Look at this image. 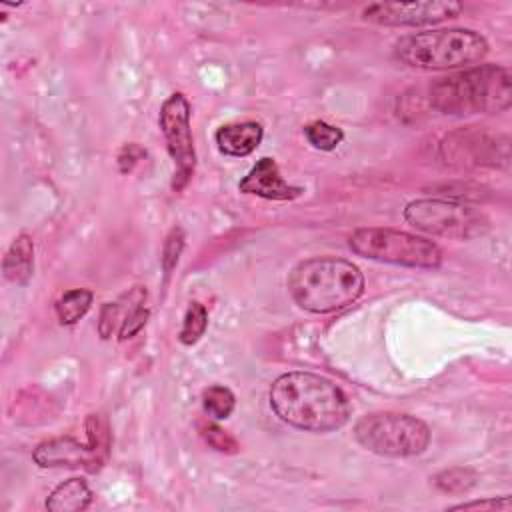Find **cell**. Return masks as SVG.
I'll return each mask as SVG.
<instances>
[{"mask_svg":"<svg viewBox=\"0 0 512 512\" xmlns=\"http://www.w3.org/2000/svg\"><path fill=\"white\" fill-rule=\"evenodd\" d=\"M274 414L304 432H334L352 416V404L344 390L330 378L312 372H286L268 390Z\"/></svg>","mask_w":512,"mask_h":512,"instance_id":"1","label":"cell"},{"mask_svg":"<svg viewBox=\"0 0 512 512\" xmlns=\"http://www.w3.org/2000/svg\"><path fill=\"white\" fill-rule=\"evenodd\" d=\"M428 98L434 110L448 116L500 114L512 104L510 70L500 64L462 68L434 80Z\"/></svg>","mask_w":512,"mask_h":512,"instance_id":"2","label":"cell"},{"mask_svg":"<svg viewBox=\"0 0 512 512\" xmlns=\"http://www.w3.org/2000/svg\"><path fill=\"white\" fill-rule=\"evenodd\" d=\"M286 286L298 308L328 314L354 304L362 296L364 274L350 260L312 256L290 270Z\"/></svg>","mask_w":512,"mask_h":512,"instance_id":"3","label":"cell"},{"mask_svg":"<svg viewBox=\"0 0 512 512\" xmlns=\"http://www.w3.org/2000/svg\"><path fill=\"white\" fill-rule=\"evenodd\" d=\"M488 54L486 38L470 28H440L406 34L394 44V58L418 70L468 68Z\"/></svg>","mask_w":512,"mask_h":512,"instance_id":"4","label":"cell"},{"mask_svg":"<svg viewBox=\"0 0 512 512\" xmlns=\"http://www.w3.org/2000/svg\"><path fill=\"white\" fill-rule=\"evenodd\" d=\"M356 442L378 456L408 458L430 444V428L416 416L400 412H370L354 424Z\"/></svg>","mask_w":512,"mask_h":512,"instance_id":"5","label":"cell"},{"mask_svg":"<svg viewBox=\"0 0 512 512\" xmlns=\"http://www.w3.org/2000/svg\"><path fill=\"white\" fill-rule=\"evenodd\" d=\"M348 246L354 254L406 268H438L442 250L436 242L394 228H358Z\"/></svg>","mask_w":512,"mask_h":512,"instance_id":"6","label":"cell"},{"mask_svg":"<svg viewBox=\"0 0 512 512\" xmlns=\"http://www.w3.org/2000/svg\"><path fill=\"white\" fill-rule=\"evenodd\" d=\"M404 220L424 234L454 240H472L482 236L490 226L486 214L478 208L444 198H420L408 202Z\"/></svg>","mask_w":512,"mask_h":512,"instance_id":"7","label":"cell"},{"mask_svg":"<svg viewBox=\"0 0 512 512\" xmlns=\"http://www.w3.org/2000/svg\"><path fill=\"white\" fill-rule=\"evenodd\" d=\"M190 102L182 92L170 94L158 114V124L166 140V150L174 162L172 188L180 192L192 178L196 170V150L190 128Z\"/></svg>","mask_w":512,"mask_h":512,"instance_id":"8","label":"cell"},{"mask_svg":"<svg viewBox=\"0 0 512 512\" xmlns=\"http://www.w3.org/2000/svg\"><path fill=\"white\" fill-rule=\"evenodd\" d=\"M460 2L430 0V2H376L362 10V18L380 26H430L452 20L462 12Z\"/></svg>","mask_w":512,"mask_h":512,"instance_id":"9","label":"cell"},{"mask_svg":"<svg viewBox=\"0 0 512 512\" xmlns=\"http://www.w3.org/2000/svg\"><path fill=\"white\" fill-rule=\"evenodd\" d=\"M108 446L86 438V442L74 436H58L40 442L32 458L40 468H84L88 472H98L106 462Z\"/></svg>","mask_w":512,"mask_h":512,"instance_id":"10","label":"cell"},{"mask_svg":"<svg viewBox=\"0 0 512 512\" xmlns=\"http://www.w3.org/2000/svg\"><path fill=\"white\" fill-rule=\"evenodd\" d=\"M440 154L458 166H498L508 160V142L478 130H456L442 140Z\"/></svg>","mask_w":512,"mask_h":512,"instance_id":"11","label":"cell"},{"mask_svg":"<svg viewBox=\"0 0 512 512\" xmlns=\"http://www.w3.org/2000/svg\"><path fill=\"white\" fill-rule=\"evenodd\" d=\"M238 190L242 194L258 196L264 200H296L302 196L304 188L288 184L280 174V168L274 158L262 156L256 164L246 172V176L238 182Z\"/></svg>","mask_w":512,"mask_h":512,"instance_id":"12","label":"cell"},{"mask_svg":"<svg viewBox=\"0 0 512 512\" xmlns=\"http://www.w3.org/2000/svg\"><path fill=\"white\" fill-rule=\"evenodd\" d=\"M262 138H264V128L260 122H254V120L224 124L214 134L218 150L224 156H232V158H244L252 154L260 146Z\"/></svg>","mask_w":512,"mask_h":512,"instance_id":"13","label":"cell"},{"mask_svg":"<svg viewBox=\"0 0 512 512\" xmlns=\"http://www.w3.org/2000/svg\"><path fill=\"white\" fill-rule=\"evenodd\" d=\"M4 278L12 284L26 286L34 274V242L28 234H18L2 260Z\"/></svg>","mask_w":512,"mask_h":512,"instance_id":"14","label":"cell"},{"mask_svg":"<svg viewBox=\"0 0 512 512\" xmlns=\"http://www.w3.org/2000/svg\"><path fill=\"white\" fill-rule=\"evenodd\" d=\"M146 288L142 286H134L130 292L122 294L118 300L114 302H106L100 310V320H98V334L100 338L108 340L112 338L114 330L122 326V322L126 320V316L140 304H146Z\"/></svg>","mask_w":512,"mask_h":512,"instance_id":"15","label":"cell"},{"mask_svg":"<svg viewBox=\"0 0 512 512\" xmlns=\"http://www.w3.org/2000/svg\"><path fill=\"white\" fill-rule=\"evenodd\" d=\"M92 490L84 478H68L60 482L46 498L50 512H82L92 502Z\"/></svg>","mask_w":512,"mask_h":512,"instance_id":"16","label":"cell"},{"mask_svg":"<svg viewBox=\"0 0 512 512\" xmlns=\"http://www.w3.org/2000/svg\"><path fill=\"white\" fill-rule=\"evenodd\" d=\"M94 294L88 288H72L66 290L54 304L56 318L62 326H72L80 318H84L92 306Z\"/></svg>","mask_w":512,"mask_h":512,"instance_id":"17","label":"cell"},{"mask_svg":"<svg viewBox=\"0 0 512 512\" xmlns=\"http://www.w3.org/2000/svg\"><path fill=\"white\" fill-rule=\"evenodd\" d=\"M236 396L222 384H212L202 390V408L212 420H226L234 412Z\"/></svg>","mask_w":512,"mask_h":512,"instance_id":"18","label":"cell"},{"mask_svg":"<svg viewBox=\"0 0 512 512\" xmlns=\"http://www.w3.org/2000/svg\"><path fill=\"white\" fill-rule=\"evenodd\" d=\"M304 136L312 148L322 150V152H332L342 144L344 130L340 126L328 124L324 120H314L304 126Z\"/></svg>","mask_w":512,"mask_h":512,"instance_id":"19","label":"cell"},{"mask_svg":"<svg viewBox=\"0 0 512 512\" xmlns=\"http://www.w3.org/2000/svg\"><path fill=\"white\" fill-rule=\"evenodd\" d=\"M206 328H208V310H206V306L200 304V302H190L186 312H184V318H182V328L178 332V340L184 346H192L204 336Z\"/></svg>","mask_w":512,"mask_h":512,"instance_id":"20","label":"cell"},{"mask_svg":"<svg viewBox=\"0 0 512 512\" xmlns=\"http://www.w3.org/2000/svg\"><path fill=\"white\" fill-rule=\"evenodd\" d=\"M478 474L472 468H450L434 476V486L446 494H464L476 486Z\"/></svg>","mask_w":512,"mask_h":512,"instance_id":"21","label":"cell"},{"mask_svg":"<svg viewBox=\"0 0 512 512\" xmlns=\"http://www.w3.org/2000/svg\"><path fill=\"white\" fill-rule=\"evenodd\" d=\"M198 430H200V436L206 440V444L218 452L236 454L240 448L236 438L232 434H228L224 428H220L216 422H202L198 426Z\"/></svg>","mask_w":512,"mask_h":512,"instance_id":"22","label":"cell"},{"mask_svg":"<svg viewBox=\"0 0 512 512\" xmlns=\"http://www.w3.org/2000/svg\"><path fill=\"white\" fill-rule=\"evenodd\" d=\"M182 248H184V232H182V228L176 226L170 230V234L164 242V250H162V268H164L166 276L176 268Z\"/></svg>","mask_w":512,"mask_h":512,"instance_id":"23","label":"cell"},{"mask_svg":"<svg viewBox=\"0 0 512 512\" xmlns=\"http://www.w3.org/2000/svg\"><path fill=\"white\" fill-rule=\"evenodd\" d=\"M148 318H150V310H148L144 304L136 306V308L126 316V320L122 322V326H120V330H118V340H128V338H132L134 334H138V332L146 326Z\"/></svg>","mask_w":512,"mask_h":512,"instance_id":"24","label":"cell"},{"mask_svg":"<svg viewBox=\"0 0 512 512\" xmlns=\"http://www.w3.org/2000/svg\"><path fill=\"white\" fill-rule=\"evenodd\" d=\"M512 500L510 496H500V498H486V500H470L452 506L450 510H510Z\"/></svg>","mask_w":512,"mask_h":512,"instance_id":"25","label":"cell"},{"mask_svg":"<svg viewBox=\"0 0 512 512\" xmlns=\"http://www.w3.org/2000/svg\"><path fill=\"white\" fill-rule=\"evenodd\" d=\"M146 156V150L140 148L138 144H126L120 154H118V168L122 174L132 172V168L136 166L138 160H142Z\"/></svg>","mask_w":512,"mask_h":512,"instance_id":"26","label":"cell"}]
</instances>
